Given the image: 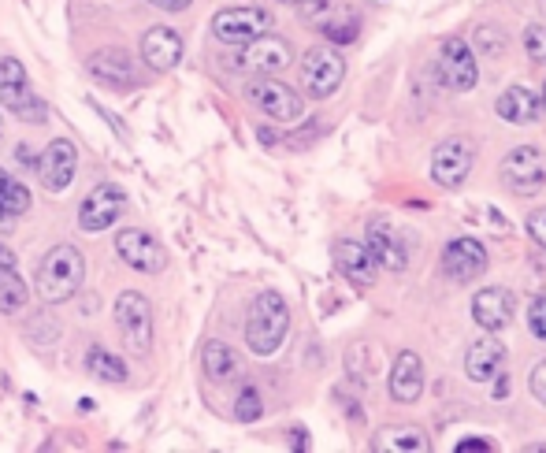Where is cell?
Returning a JSON list of instances; mask_svg holds the SVG:
<instances>
[{
	"mask_svg": "<svg viewBox=\"0 0 546 453\" xmlns=\"http://www.w3.org/2000/svg\"><path fill=\"white\" fill-rule=\"evenodd\" d=\"M286 327H290V309H286L283 294L275 290H264L253 305H249V320H246V346L257 357H272L286 338Z\"/></svg>",
	"mask_w": 546,
	"mask_h": 453,
	"instance_id": "obj_1",
	"label": "cell"
},
{
	"mask_svg": "<svg viewBox=\"0 0 546 453\" xmlns=\"http://www.w3.org/2000/svg\"><path fill=\"white\" fill-rule=\"evenodd\" d=\"M86 279V260L78 253L75 246H56L49 249V257L41 260L38 268V294L41 301H49V305H60V301L75 298L78 286Z\"/></svg>",
	"mask_w": 546,
	"mask_h": 453,
	"instance_id": "obj_2",
	"label": "cell"
},
{
	"mask_svg": "<svg viewBox=\"0 0 546 453\" xmlns=\"http://www.w3.org/2000/svg\"><path fill=\"white\" fill-rule=\"evenodd\" d=\"M0 104L15 112L19 119L26 123H41V119L49 116V108L41 101L34 86H30V78H26V67L15 60V56H4L0 60Z\"/></svg>",
	"mask_w": 546,
	"mask_h": 453,
	"instance_id": "obj_3",
	"label": "cell"
},
{
	"mask_svg": "<svg viewBox=\"0 0 546 453\" xmlns=\"http://www.w3.org/2000/svg\"><path fill=\"white\" fill-rule=\"evenodd\" d=\"M502 182L517 197H535L546 186V156L535 145H517L502 160Z\"/></svg>",
	"mask_w": 546,
	"mask_h": 453,
	"instance_id": "obj_4",
	"label": "cell"
},
{
	"mask_svg": "<svg viewBox=\"0 0 546 453\" xmlns=\"http://www.w3.org/2000/svg\"><path fill=\"white\" fill-rule=\"evenodd\" d=\"M116 324L134 353L153 350V309H149V298H145V294H138V290H123V294H119Z\"/></svg>",
	"mask_w": 546,
	"mask_h": 453,
	"instance_id": "obj_5",
	"label": "cell"
},
{
	"mask_svg": "<svg viewBox=\"0 0 546 453\" xmlns=\"http://www.w3.org/2000/svg\"><path fill=\"white\" fill-rule=\"evenodd\" d=\"M346 78V60L327 45H316L301 56V86L309 97H331Z\"/></svg>",
	"mask_w": 546,
	"mask_h": 453,
	"instance_id": "obj_6",
	"label": "cell"
},
{
	"mask_svg": "<svg viewBox=\"0 0 546 453\" xmlns=\"http://www.w3.org/2000/svg\"><path fill=\"white\" fill-rule=\"evenodd\" d=\"M472 164H476V145L468 138H446L442 145H435V156H431V179L442 190H457L465 186V179L472 175Z\"/></svg>",
	"mask_w": 546,
	"mask_h": 453,
	"instance_id": "obj_7",
	"label": "cell"
},
{
	"mask_svg": "<svg viewBox=\"0 0 546 453\" xmlns=\"http://www.w3.org/2000/svg\"><path fill=\"white\" fill-rule=\"evenodd\" d=\"M272 12L268 8H227L212 19V34L223 45H246V41L260 38L272 30Z\"/></svg>",
	"mask_w": 546,
	"mask_h": 453,
	"instance_id": "obj_8",
	"label": "cell"
},
{
	"mask_svg": "<svg viewBox=\"0 0 546 453\" xmlns=\"http://www.w3.org/2000/svg\"><path fill=\"white\" fill-rule=\"evenodd\" d=\"M116 253L123 264H130L134 272H142V275H160L164 268H168V249L160 246L149 231H142V227L119 231Z\"/></svg>",
	"mask_w": 546,
	"mask_h": 453,
	"instance_id": "obj_9",
	"label": "cell"
},
{
	"mask_svg": "<svg viewBox=\"0 0 546 453\" xmlns=\"http://www.w3.org/2000/svg\"><path fill=\"white\" fill-rule=\"evenodd\" d=\"M435 75H439L454 93H468V90H472V86L480 82V67H476V52H472V45H465L461 38H446V41H442Z\"/></svg>",
	"mask_w": 546,
	"mask_h": 453,
	"instance_id": "obj_10",
	"label": "cell"
},
{
	"mask_svg": "<svg viewBox=\"0 0 546 453\" xmlns=\"http://www.w3.org/2000/svg\"><path fill=\"white\" fill-rule=\"evenodd\" d=\"M123 208H127V194L119 186H112V182L93 186L90 194H86V201L78 205V227L86 234H101L123 216Z\"/></svg>",
	"mask_w": 546,
	"mask_h": 453,
	"instance_id": "obj_11",
	"label": "cell"
},
{
	"mask_svg": "<svg viewBox=\"0 0 546 453\" xmlns=\"http://www.w3.org/2000/svg\"><path fill=\"white\" fill-rule=\"evenodd\" d=\"M75 171H78V145L71 138H52L49 149L38 156L41 186L49 194H64L67 186L75 182Z\"/></svg>",
	"mask_w": 546,
	"mask_h": 453,
	"instance_id": "obj_12",
	"label": "cell"
},
{
	"mask_svg": "<svg viewBox=\"0 0 546 453\" xmlns=\"http://www.w3.org/2000/svg\"><path fill=\"white\" fill-rule=\"evenodd\" d=\"M246 97L257 104L264 116H272L275 123H294V119H301V112H305V101H301L298 93L290 90L286 82H275V78L253 82L246 90Z\"/></svg>",
	"mask_w": 546,
	"mask_h": 453,
	"instance_id": "obj_13",
	"label": "cell"
},
{
	"mask_svg": "<svg viewBox=\"0 0 546 453\" xmlns=\"http://www.w3.org/2000/svg\"><path fill=\"white\" fill-rule=\"evenodd\" d=\"M290 60H294L290 45L283 38H272V34H260V38L246 41L242 52H238V67L249 71V75H275V71L290 67Z\"/></svg>",
	"mask_w": 546,
	"mask_h": 453,
	"instance_id": "obj_14",
	"label": "cell"
},
{
	"mask_svg": "<svg viewBox=\"0 0 546 453\" xmlns=\"http://www.w3.org/2000/svg\"><path fill=\"white\" fill-rule=\"evenodd\" d=\"M364 246H368V253L376 257L379 268H387V272H405V264H409V253H405L402 234L394 231V227H390L383 216L368 220V227H364Z\"/></svg>",
	"mask_w": 546,
	"mask_h": 453,
	"instance_id": "obj_15",
	"label": "cell"
},
{
	"mask_svg": "<svg viewBox=\"0 0 546 453\" xmlns=\"http://www.w3.org/2000/svg\"><path fill=\"white\" fill-rule=\"evenodd\" d=\"M513 312H517V298L509 294L506 286H483L480 294L472 298V320L483 327V331H506L513 324Z\"/></svg>",
	"mask_w": 546,
	"mask_h": 453,
	"instance_id": "obj_16",
	"label": "cell"
},
{
	"mask_svg": "<svg viewBox=\"0 0 546 453\" xmlns=\"http://www.w3.org/2000/svg\"><path fill=\"white\" fill-rule=\"evenodd\" d=\"M442 272L450 275L454 283H472L487 272V249L476 238H454L446 253H442Z\"/></svg>",
	"mask_w": 546,
	"mask_h": 453,
	"instance_id": "obj_17",
	"label": "cell"
},
{
	"mask_svg": "<svg viewBox=\"0 0 546 453\" xmlns=\"http://www.w3.org/2000/svg\"><path fill=\"white\" fill-rule=\"evenodd\" d=\"M502 361H506V346L498 342V335H487L476 338L465 353V376L472 383H491L498 372H502Z\"/></svg>",
	"mask_w": 546,
	"mask_h": 453,
	"instance_id": "obj_18",
	"label": "cell"
},
{
	"mask_svg": "<svg viewBox=\"0 0 546 453\" xmlns=\"http://www.w3.org/2000/svg\"><path fill=\"white\" fill-rule=\"evenodd\" d=\"M142 60L153 71H171L182 60V34L171 26H153L142 38Z\"/></svg>",
	"mask_w": 546,
	"mask_h": 453,
	"instance_id": "obj_19",
	"label": "cell"
},
{
	"mask_svg": "<svg viewBox=\"0 0 546 453\" xmlns=\"http://www.w3.org/2000/svg\"><path fill=\"white\" fill-rule=\"evenodd\" d=\"M335 264H338V272L346 275V279H353L357 286L376 283L379 264H376V257L368 253L364 242H350V238H342V242L335 246Z\"/></svg>",
	"mask_w": 546,
	"mask_h": 453,
	"instance_id": "obj_20",
	"label": "cell"
},
{
	"mask_svg": "<svg viewBox=\"0 0 546 453\" xmlns=\"http://www.w3.org/2000/svg\"><path fill=\"white\" fill-rule=\"evenodd\" d=\"M424 390V364L416 353H398V361L390 368V398L402 405H413Z\"/></svg>",
	"mask_w": 546,
	"mask_h": 453,
	"instance_id": "obj_21",
	"label": "cell"
},
{
	"mask_svg": "<svg viewBox=\"0 0 546 453\" xmlns=\"http://www.w3.org/2000/svg\"><path fill=\"white\" fill-rule=\"evenodd\" d=\"M498 116L513 123V127H528L543 116V104H539V93H532L528 86H509L502 97H498Z\"/></svg>",
	"mask_w": 546,
	"mask_h": 453,
	"instance_id": "obj_22",
	"label": "cell"
},
{
	"mask_svg": "<svg viewBox=\"0 0 546 453\" xmlns=\"http://www.w3.org/2000/svg\"><path fill=\"white\" fill-rule=\"evenodd\" d=\"M90 71L108 86H134V67H130V56L123 49H101L90 56Z\"/></svg>",
	"mask_w": 546,
	"mask_h": 453,
	"instance_id": "obj_23",
	"label": "cell"
},
{
	"mask_svg": "<svg viewBox=\"0 0 546 453\" xmlns=\"http://www.w3.org/2000/svg\"><path fill=\"white\" fill-rule=\"evenodd\" d=\"M201 364H205V376L212 383H231V379L242 376V361H238V353L227 346V342H205V350H201Z\"/></svg>",
	"mask_w": 546,
	"mask_h": 453,
	"instance_id": "obj_24",
	"label": "cell"
},
{
	"mask_svg": "<svg viewBox=\"0 0 546 453\" xmlns=\"http://www.w3.org/2000/svg\"><path fill=\"white\" fill-rule=\"evenodd\" d=\"M376 446L387 453H428V435L413 428H390L379 435Z\"/></svg>",
	"mask_w": 546,
	"mask_h": 453,
	"instance_id": "obj_25",
	"label": "cell"
},
{
	"mask_svg": "<svg viewBox=\"0 0 546 453\" xmlns=\"http://www.w3.org/2000/svg\"><path fill=\"white\" fill-rule=\"evenodd\" d=\"M26 301H30V290H26V283L15 275V268H0V312H4V316H15V312L26 309Z\"/></svg>",
	"mask_w": 546,
	"mask_h": 453,
	"instance_id": "obj_26",
	"label": "cell"
},
{
	"mask_svg": "<svg viewBox=\"0 0 546 453\" xmlns=\"http://www.w3.org/2000/svg\"><path fill=\"white\" fill-rule=\"evenodd\" d=\"M86 364H90V372L97 379H104V383H127V364H123V357H116V353L101 350V346H93L90 353H86Z\"/></svg>",
	"mask_w": 546,
	"mask_h": 453,
	"instance_id": "obj_27",
	"label": "cell"
},
{
	"mask_svg": "<svg viewBox=\"0 0 546 453\" xmlns=\"http://www.w3.org/2000/svg\"><path fill=\"white\" fill-rule=\"evenodd\" d=\"M26 208H30V190H26L15 175H8V171L0 168V212H8V216H23Z\"/></svg>",
	"mask_w": 546,
	"mask_h": 453,
	"instance_id": "obj_28",
	"label": "cell"
},
{
	"mask_svg": "<svg viewBox=\"0 0 546 453\" xmlns=\"http://www.w3.org/2000/svg\"><path fill=\"white\" fill-rule=\"evenodd\" d=\"M260 413H264L260 390L257 387H242V390H238V398H234V416H238L242 424H257Z\"/></svg>",
	"mask_w": 546,
	"mask_h": 453,
	"instance_id": "obj_29",
	"label": "cell"
},
{
	"mask_svg": "<svg viewBox=\"0 0 546 453\" xmlns=\"http://www.w3.org/2000/svg\"><path fill=\"white\" fill-rule=\"evenodd\" d=\"M472 49L483 52V56H502V52H506V38H502L498 26H476V34H472Z\"/></svg>",
	"mask_w": 546,
	"mask_h": 453,
	"instance_id": "obj_30",
	"label": "cell"
},
{
	"mask_svg": "<svg viewBox=\"0 0 546 453\" xmlns=\"http://www.w3.org/2000/svg\"><path fill=\"white\" fill-rule=\"evenodd\" d=\"M357 30H361L357 15H342V19H327L324 23V34L335 41V45H350V41L357 38Z\"/></svg>",
	"mask_w": 546,
	"mask_h": 453,
	"instance_id": "obj_31",
	"label": "cell"
},
{
	"mask_svg": "<svg viewBox=\"0 0 546 453\" xmlns=\"http://www.w3.org/2000/svg\"><path fill=\"white\" fill-rule=\"evenodd\" d=\"M524 49L535 64H546V26L543 23H528L524 26Z\"/></svg>",
	"mask_w": 546,
	"mask_h": 453,
	"instance_id": "obj_32",
	"label": "cell"
},
{
	"mask_svg": "<svg viewBox=\"0 0 546 453\" xmlns=\"http://www.w3.org/2000/svg\"><path fill=\"white\" fill-rule=\"evenodd\" d=\"M528 327H532V335L539 342H546V294L539 301H532V309H528Z\"/></svg>",
	"mask_w": 546,
	"mask_h": 453,
	"instance_id": "obj_33",
	"label": "cell"
},
{
	"mask_svg": "<svg viewBox=\"0 0 546 453\" xmlns=\"http://www.w3.org/2000/svg\"><path fill=\"white\" fill-rule=\"evenodd\" d=\"M528 234H532L535 242L546 249V208H539V212H532V216H528Z\"/></svg>",
	"mask_w": 546,
	"mask_h": 453,
	"instance_id": "obj_34",
	"label": "cell"
},
{
	"mask_svg": "<svg viewBox=\"0 0 546 453\" xmlns=\"http://www.w3.org/2000/svg\"><path fill=\"white\" fill-rule=\"evenodd\" d=\"M532 394H535V402L546 405V361L535 364V372H532Z\"/></svg>",
	"mask_w": 546,
	"mask_h": 453,
	"instance_id": "obj_35",
	"label": "cell"
},
{
	"mask_svg": "<svg viewBox=\"0 0 546 453\" xmlns=\"http://www.w3.org/2000/svg\"><path fill=\"white\" fill-rule=\"evenodd\" d=\"M153 8H160V12H186L194 0H149Z\"/></svg>",
	"mask_w": 546,
	"mask_h": 453,
	"instance_id": "obj_36",
	"label": "cell"
},
{
	"mask_svg": "<svg viewBox=\"0 0 546 453\" xmlns=\"http://www.w3.org/2000/svg\"><path fill=\"white\" fill-rule=\"evenodd\" d=\"M457 450L465 453V450H494V442L491 439H461L457 442Z\"/></svg>",
	"mask_w": 546,
	"mask_h": 453,
	"instance_id": "obj_37",
	"label": "cell"
},
{
	"mask_svg": "<svg viewBox=\"0 0 546 453\" xmlns=\"http://www.w3.org/2000/svg\"><path fill=\"white\" fill-rule=\"evenodd\" d=\"M19 164H26V168H38V153H30V145H19Z\"/></svg>",
	"mask_w": 546,
	"mask_h": 453,
	"instance_id": "obj_38",
	"label": "cell"
},
{
	"mask_svg": "<svg viewBox=\"0 0 546 453\" xmlns=\"http://www.w3.org/2000/svg\"><path fill=\"white\" fill-rule=\"evenodd\" d=\"M290 446H294V450H309V435H305V431H290Z\"/></svg>",
	"mask_w": 546,
	"mask_h": 453,
	"instance_id": "obj_39",
	"label": "cell"
},
{
	"mask_svg": "<svg viewBox=\"0 0 546 453\" xmlns=\"http://www.w3.org/2000/svg\"><path fill=\"white\" fill-rule=\"evenodd\" d=\"M0 268H15V253L12 246H4V242H0Z\"/></svg>",
	"mask_w": 546,
	"mask_h": 453,
	"instance_id": "obj_40",
	"label": "cell"
},
{
	"mask_svg": "<svg viewBox=\"0 0 546 453\" xmlns=\"http://www.w3.org/2000/svg\"><path fill=\"white\" fill-rule=\"evenodd\" d=\"M286 4H305V8H316V12L327 8V0H286Z\"/></svg>",
	"mask_w": 546,
	"mask_h": 453,
	"instance_id": "obj_41",
	"label": "cell"
},
{
	"mask_svg": "<svg viewBox=\"0 0 546 453\" xmlns=\"http://www.w3.org/2000/svg\"><path fill=\"white\" fill-rule=\"evenodd\" d=\"M0 227H4V231L12 227V216H8V212H0Z\"/></svg>",
	"mask_w": 546,
	"mask_h": 453,
	"instance_id": "obj_42",
	"label": "cell"
},
{
	"mask_svg": "<svg viewBox=\"0 0 546 453\" xmlns=\"http://www.w3.org/2000/svg\"><path fill=\"white\" fill-rule=\"evenodd\" d=\"M539 104H543V112H546V82H543V93H539Z\"/></svg>",
	"mask_w": 546,
	"mask_h": 453,
	"instance_id": "obj_43",
	"label": "cell"
},
{
	"mask_svg": "<svg viewBox=\"0 0 546 453\" xmlns=\"http://www.w3.org/2000/svg\"><path fill=\"white\" fill-rule=\"evenodd\" d=\"M0 138H4V119H0Z\"/></svg>",
	"mask_w": 546,
	"mask_h": 453,
	"instance_id": "obj_44",
	"label": "cell"
},
{
	"mask_svg": "<svg viewBox=\"0 0 546 453\" xmlns=\"http://www.w3.org/2000/svg\"><path fill=\"white\" fill-rule=\"evenodd\" d=\"M543 8H546V0H543Z\"/></svg>",
	"mask_w": 546,
	"mask_h": 453,
	"instance_id": "obj_45",
	"label": "cell"
}]
</instances>
